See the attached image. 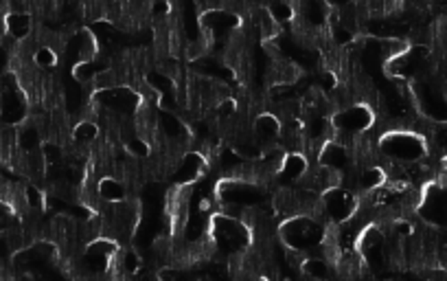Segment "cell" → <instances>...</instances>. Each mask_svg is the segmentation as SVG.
Here are the masks:
<instances>
[{
  "instance_id": "cell-1",
  "label": "cell",
  "mask_w": 447,
  "mask_h": 281,
  "mask_svg": "<svg viewBox=\"0 0 447 281\" xmlns=\"http://www.w3.org/2000/svg\"><path fill=\"white\" fill-rule=\"evenodd\" d=\"M99 196L106 202H118V200L127 198V187L121 179L103 176V179H99Z\"/></svg>"
},
{
  "instance_id": "cell-2",
  "label": "cell",
  "mask_w": 447,
  "mask_h": 281,
  "mask_svg": "<svg viewBox=\"0 0 447 281\" xmlns=\"http://www.w3.org/2000/svg\"><path fill=\"white\" fill-rule=\"evenodd\" d=\"M5 24H7V33L13 36L16 40H22L26 36H31V31H33L31 13H7Z\"/></svg>"
},
{
  "instance_id": "cell-3",
  "label": "cell",
  "mask_w": 447,
  "mask_h": 281,
  "mask_svg": "<svg viewBox=\"0 0 447 281\" xmlns=\"http://www.w3.org/2000/svg\"><path fill=\"white\" fill-rule=\"evenodd\" d=\"M331 261H327V259H314V257H307L303 261V273L307 277H314V279H327L331 275Z\"/></svg>"
},
{
  "instance_id": "cell-4",
  "label": "cell",
  "mask_w": 447,
  "mask_h": 281,
  "mask_svg": "<svg viewBox=\"0 0 447 281\" xmlns=\"http://www.w3.org/2000/svg\"><path fill=\"white\" fill-rule=\"evenodd\" d=\"M33 62L42 70H51L57 64V53L53 49H49V47H40L36 51V55H33Z\"/></svg>"
},
{
  "instance_id": "cell-5",
  "label": "cell",
  "mask_w": 447,
  "mask_h": 281,
  "mask_svg": "<svg viewBox=\"0 0 447 281\" xmlns=\"http://www.w3.org/2000/svg\"><path fill=\"white\" fill-rule=\"evenodd\" d=\"M0 75H3V70H0Z\"/></svg>"
}]
</instances>
